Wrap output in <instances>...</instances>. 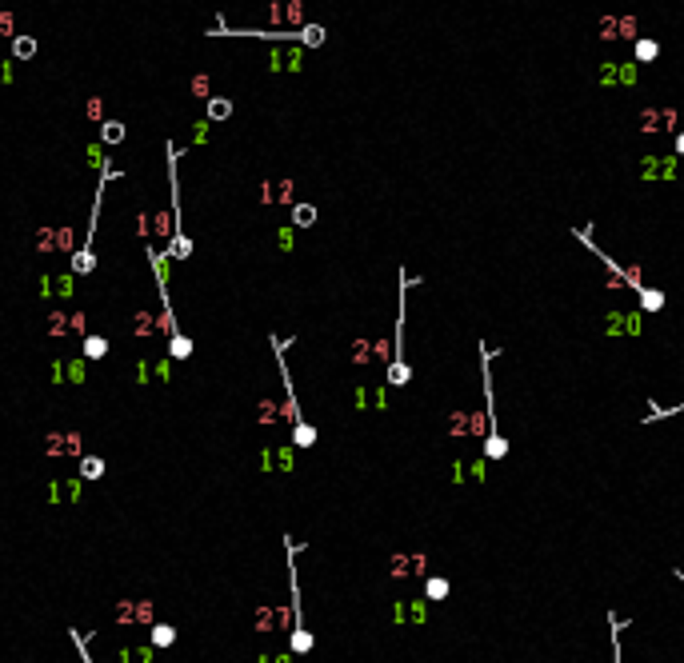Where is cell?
<instances>
[{
	"label": "cell",
	"mask_w": 684,
	"mask_h": 663,
	"mask_svg": "<svg viewBox=\"0 0 684 663\" xmlns=\"http://www.w3.org/2000/svg\"><path fill=\"white\" fill-rule=\"evenodd\" d=\"M272 352H276V364H281V384H284V420L292 424V444L296 448H312L316 444V428L300 415V404H296V388H292V376H288V360H284V340L272 336Z\"/></svg>",
	"instance_id": "1"
},
{
	"label": "cell",
	"mask_w": 684,
	"mask_h": 663,
	"mask_svg": "<svg viewBox=\"0 0 684 663\" xmlns=\"http://www.w3.org/2000/svg\"><path fill=\"white\" fill-rule=\"evenodd\" d=\"M592 36L600 40V45H613V40H637L640 36V21L633 12H624V16H600V21L592 24Z\"/></svg>",
	"instance_id": "2"
},
{
	"label": "cell",
	"mask_w": 684,
	"mask_h": 663,
	"mask_svg": "<svg viewBox=\"0 0 684 663\" xmlns=\"http://www.w3.org/2000/svg\"><path fill=\"white\" fill-rule=\"evenodd\" d=\"M676 108H644L637 116V128L644 136H661V132H676Z\"/></svg>",
	"instance_id": "3"
},
{
	"label": "cell",
	"mask_w": 684,
	"mask_h": 663,
	"mask_svg": "<svg viewBox=\"0 0 684 663\" xmlns=\"http://www.w3.org/2000/svg\"><path fill=\"white\" fill-rule=\"evenodd\" d=\"M676 172H681V168H676V152H672V156H652V152H648V156L640 160V176H644V180H676Z\"/></svg>",
	"instance_id": "4"
},
{
	"label": "cell",
	"mask_w": 684,
	"mask_h": 663,
	"mask_svg": "<svg viewBox=\"0 0 684 663\" xmlns=\"http://www.w3.org/2000/svg\"><path fill=\"white\" fill-rule=\"evenodd\" d=\"M260 468L264 472H292V448H264L260 452Z\"/></svg>",
	"instance_id": "5"
},
{
	"label": "cell",
	"mask_w": 684,
	"mask_h": 663,
	"mask_svg": "<svg viewBox=\"0 0 684 663\" xmlns=\"http://www.w3.org/2000/svg\"><path fill=\"white\" fill-rule=\"evenodd\" d=\"M152 619V603H117V623H148Z\"/></svg>",
	"instance_id": "6"
},
{
	"label": "cell",
	"mask_w": 684,
	"mask_h": 663,
	"mask_svg": "<svg viewBox=\"0 0 684 663\" xmlns=\"http://www.w3.org/2000/svg\"><path fill=\"white\" fill-rule=\"evenodd\" d=\"M52 372H56L60 384H64V380H69V384H84V364H80V360H56Z\"/></svg>",
	"instance_id": "7"
},
{
	"label": "cell",
	"mask_w": 684,
	"mask_h": 663,
	"mask_svg": "<svg viewBox=\"0 0 684 663\" xmlns=\"http://www.w3.org/2000/svg\"><path fill=\"white\" fill-rule=\"evenodd\" d=\"M392 619H397V623H404V619H408V623H425V599L397 603V607H392Z\"/></svg>",
	"instance_id": "8"
},
{
	"label": "cell",
	"mask_w": 684,
	"mask_h": 663,
	"mask_svg": "<svg viewBox=\"0 0 684 663\" xmlns=\"http://www.w3.org/2000/svg\"><path fill=\"white\" fill-rule=\"evenodd\" d=\"M657 56H661V45H657V40H648V36H637V40H633V60H637V64H652Z\"/></svg>",
	"instance_id": "9"
},
{
	"label": "cell",
	"mask_w": 684,
	"mask_h": 663,
	"mask_svg": "<svg viewBox=\"0 0 684 663\" xmlns=\"http://www.w3.org/2000/svg\"><path fill=\"white\" fill-rule=\"evenodd\" d=\"M392 575H425V555H397Z\"/></svg>",
	"instance_id": "10"
},
{
	"label": "cell",
	"mask_w": 684,
	"mask_h": 663,
	"mask_svg": "<svg viewBox=\"0 0 684 663\" xmlns=\"http://www.w3.org/2000/svg\"><path fill=\"white\" fill-rule=\"evenodd\" d=\"M48 496H52V503L76 500V496H80V483H76V480H52V483H48Z\"/></svg>",
	"instance_id": "11"
},
{
	"label": "cell",
	"mask_w": 684,
	"mask_h": 663,
	"mask_svg": "<svg viewBox=\"0 0 684 663\" xmlns=\"http://www.w3.org/2000/svg\"><path fill=\"white\" fill-rule=\"evenodd\" d=\"M52 444H48V452L52 456H60V452H69V456H80V435H48Z\"/></svg>",
	"instance_id": "12"
},
{
	"label": "cell",
	"mask_w": 684,
	"mask_h": 663,
	"mask_svg": "<svg viewBox=\"0 0 684 663\" xmlns=\"http://www.w3.org/2000/svg\"><path fill=\"white\" fill-rule=\"evenodd\" d=\"M449 592H452V583L445 579V575H428L425 579V595L432 599V603H440V599H449Z\"/></svg>",
	"instance_id": "13"
},
{
	"label": "cell",
	"mask_w": 684,
	"mask_h": 663,
	"mask_svg": "<svg viewBox=\"0 0 684 663\" xmlns=\"http://www.w3.org/2000/svg\"><path fill=\"white\" fill-rule=\"evenodd\" d=\"M504 456H508V439L500 432L484 435V459H504Z\"/></svg>",
	"instance_id": "14"
},
{
	"label": "cell",
	"mask_w": 684,
	"mask_h": 663,
	"mask_svg": "<svg viewBox=\"0 0 684 663\" xmlns=\"http://www.w3.org/2000/svg\"><path fill=\"white\" fill-rule=\"evenodd\" d=\"M640 312H661L664 308V292L661 288H640Z\"/></svg>",
	"instance_id": "15"
},
{
	"label": "cell",
	"mask_w": 684,
	"mask_h": 663,
	"mask_svg": "<svg viewBox=\"0 0 684 663\" xmlns=\"http://www.w3.org/2000/svg\"><path fill=\"white\" fill-rule=\"evenodd\" d=\"M596 84H600V88H613V84H620V64H616V60H604V64L596 69Z\"/></svg>",
	"instance_id": "16"
},
{
	"label": "cell",
	"mask_w": 684,
	"mask_h": 663,
	"mask_svg": "<svg viewBox=\"0 0 684 663\" xmlns=\"http://www.w3.org/2000/svg\"><path fill=\"white\" fill-rule=\"evenodd\" d=\"M108 356V340L104 336H84V360H104Z\"/></svg>",
	"instance_id": "17"
},
{
	"label": "cell",
	"mask_w": 684,
	"mask_h": 663,
	"mask_svg": "<svg viewBox=\"0 0 684 663\" xmlns=\"http://www.w3.org/2000/svg\"><path fill=\"white\" fill-rule=\"evenodd\" d=\"M176 643V627L172 623H152V647H172Z\"/></svg>",
	"instance_id": "18"
},
{
	"label": "cell",
	"mask_w": 684,
	"mask_h": 663,
	"mask_svg": "<svg viewBox=\"0 0 684 663\" xmlns=\"http://www.w3.org/2000/svg\"><path fill=\"white\" fill-rule=\"evenodd\" d=\"M80 476H84V480H100V476H104V459L100 456H80Z\"/></svg>",
	"instance_id": "19"
},
{
	"label": "cell",
	"mask_w": 684,
	"mask_h": 663,
	"mask_svg": "<svg viewBox=\"0 0 684 663\" xmlns=\"http://www.w3.org/2000/svg\"><path fill=\"white\" fill-rule=\"evenodd\" d=\"M12 56H16V60H32V56H36V40H32V36H16V40H12Z\"/></svg>",
	"instance_id": "20"
},
{
	"label": "cell",
	"mask_w": 684,
	"mask_h": 663,
	"mask_svg": "<svg viewBox=\"0 0 684 663\" xmlns=\"http://www.w3.org/2000/svg\"><path fill=\"white\" fill-rule=\"evenodd\" d=\"M312 220H316V208L312 204H296L292 208V224H296V228H308Z\"/></svg>",
	"instance_id": "21"
},
{
	"label": "cell",
	"mask_w": 684,
	"mask_h": 663,
	"mask_svg": "<svg viewBox=\"0 0 684 663\" xmlns=\"http://www.w3.org/2000/svg\"><path fill=\"white\" fill-rule=\"evenodd\" d=\"M233 116V100H209V120H228Z\"/></svg>",
	"instance_id": "22"
},
{
	"label": "cell",
	"mask_w": 684,
	"mask_h": 663,
	"mask_svg": "<svg viewBox=\"0 0 684 663\" xmlns=\"http://www.w3.org/2000/svg\"><path fill=\"white\" fill-rule=\"evenodd\" d=\"M100 140H104V144H120V140H124V124H120V120H108V124L100 128Z\"/></svg>",
	"instance_id": "23"
},
{
	"label": "cell",
	"mask_w": 684,
	"mask_h": 663,
	"mask_svg": "<svg viewBox=\"0 0 684 663\" xmlns=\"http://www.w3.org/2000/svg\"><path fill=\"white\" fill-rule=\"evenodd\" d=\"M620 84H624V88L637 84V60H624V64H620Z\"/></svg>",
	"instance_id": "24"
},
{
	"label": "cell",
	"mask_w": 684,
	"mask_h": 663,
	"mask_svg": "<svg viewBox=\"0 0 684 663\" xmlns=\"http://www.w3.org/2000/svg\"><path fill=\"white\" fill-rule=\"evenodd\" d=\"M257 663H288V655H260Z\"/></svg>",
	"instance_id": "25"
},
{
	"label": "cell",
	"mask_w": 684,
	"mask_h": 663,
	"mask_svg": "<svg viewBox=\"0 0 684 663\" xmlns=\"http://www.w3.org/2000/svg\"><path fill=\"white\" fill-rule=\"evenodd\" d=\"M676 156H684V132H676Z\"/></svg>",
	"instance_id": "26"
}]
</instances>
